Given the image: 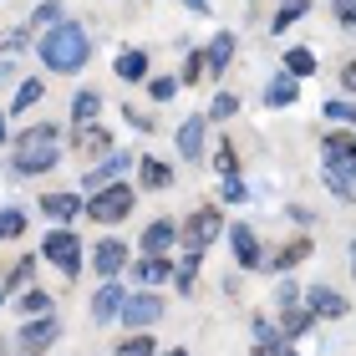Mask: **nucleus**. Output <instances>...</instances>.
<instances>
[{"label": "nucleus", "instance_id": "f3484780", "mask_svg": "<svg viewBox=\"0 0 356 356\" xmlns=\"http://www.w3.org/2000/svg\"><path fill=\"white\" fill-rule=\"evenodd\" d=\"M234 46H239V41H234V31H214V41L204 46V67H209V76H214V82H219L224 72H229Z\"/></svg>", "mask_w": 356, "mask_h": 356}, {"label": "nucleus", "instance_id": "4be33fe9", "mask_svg": "<svg viewBox=\"0 0 356 356\" xmlns=\"http://www.w3.org/2000/svg\"><path fill=\"white\" fill-rule=\"evenodd\" d=\"M51 290H41V285H31V290H21V296H15V316L21 321H36V316H56L51 311Z\"/></svg>", "mask_w": 356, "mask_h": 356}, {"label": "nucleus", "instance_id": "0eeeda50", "mask_svg": "<svg viewBox=\"0 0 356 356\" xmlns=\"http://www.w3.org/2000/svg\"><path fill=\"white\" fill-rule=\"evenodd\" d=\"M41 260H46V265H56L61 275H67V280H76V275H82V239H76L67 224H56V229L41 239Z\"/></svg>", "mask_w": 356, "mask_h": 356}, {"label": "nucleus", "instance_id": "ea45409f", "mask_svg": "<svg viewBox=\"0 0 356 356\" xmlns=\"http://www.w3.org/2000/svg\"><path fill=\"white\" fill-rule=\"evenodd\" d=\"M10 87H21V72H15V61H10V56H0V97H6Z\"/></svg>", "mask_w": 356, "mask_h": 356}, {"label": "nucleus", "instance_id": "a878e982", "mask_svg": "<svg viewBox=\"0 0 356 356\" xmlns=\"http://www.w3.org/2000/svg\"><path fill=\"white\" fill-rule=\"evenodd\" d=\"M199 265H204V254H188V250H184V260H173V285H178V296H193V285H199Z\"/></svg>", "mask_w": 356, "mask_h": 356}, {"label": "nucleus", "instance_id": "a18cd8bd", "mask_svg": "<svg viewBox=\"0 0 356 356\" xmlns=\"http://www.w3.org/2000/svg\"><path fill=\"white\" fill-rule=\"evenodd\" d=\"M336 82H341V92H356V61H346V67L336 72Z\"/></svg>", "mask_w": 356, "mask_h": 356}, {"label": "nucleus", "instance_id": "de8ad7c7", "mask_svg": "<svg viewBox=\"0 0 356 356\" xmlns=\"http://www.w3.org/2000/svg\"><path fill=\"white\" fill-rule=\"evenodd\" d=\"M6 118H10V112H0V143H6V138H10V127H6Z\"/></svg>", "mask_w": 356, "mask_h": 356}, {"label": "nucleus", "instance_id": "20e7f679", "mask_svg": "<svg viewBox=\"0 0 356 356\" xmlns=\"http://www.w3.org/2000/svg\"><path fill=\"white\" fill-rule=\"evenodd\" d=\"M219 234H224V209L219 204H199V209H188V214L178 219V245L188 254H204Z\"/></svg>", "mask_w": 356, "mask_h": 356}, {"label": "nucleus", "instance_id": "6ab92c4d", "mask_svg": "<svg viewBox=\"0 0 356 356\" xmlns=\"http://www.w3.org/2000/svg\"><path fill=\"white\" fill-rule=\"evenodd\" d=\"M260 102L265 107H290V102H300V82L290 72H275L270 82H265V92H260Z\"/></svg>", "mask_w": 356, "mask_h": 356}, {"label": "nucleus", "instance_id": "a19ab883", "mask_svg": "<svg viewBox=\"0 0 356 356\" xmlns=\"http://www.w3.org/2000/svg\"><path fill=\"white\" fill-rule=\"evenodd\" d=\"M122 118H127V127H138V133H153V118H148V112H138V102H127Z\"/></svg>", "mask_w": 356, "mask_h": 356}, {"label": "nucleus", "instance_id": "f03ea898", "mask_svg": "<svg viewBox=\"0 0 356 356\" xmlns=\"http://www.w3.org/2000/svg\"><path fill=\"white\" fill-rule=\"evenodd\" d=\"M56 158H61L56 122H36L26 133H15V143H10V173H21V178H41L46 168H56Z\"/></svg>", "mask_w": 356, "mask_h": 356}, {"label": "nucleus", "instance_id": "bb28decb", "mask_svg": "<svg viewBox=\"0 0 356 356\" xmlns=\"http://www.w3.org/2000/svg\"><path fill=\"white\" fill-rule=\"evenodd\" d=\"M76 148H82L87 158H92V153H102V158H107V153H112V133H107L102 122H92V127H76Z\"/></svg>", "mask_w": 356, "mask_h": 356}, {"label": "nucleus", "instance_id": "5701e85b", "mask_svg": "<svg viewBox=\"0 0 356 356\" xmlns=\"http://www.w3.org/2000/svg\"><path fill=\"white\" fill-rule=\"evenodd\" d=\"M138 184L163 193V188H173V168L163 163V158H138Z\"/></svg>", "mask_w": 356, "mask_h": 356}, {"label": "nucleus", "instance_id": "c85d7f7f", "mask_svg": "<svg viewBox=\"0 0 356 356\" xmlns=\"http://www.w3.org/2000/svg\"><path fill=\"white\" fill-rule=\"evenodd\" d=\"M305 15H311V0H285V6L275 10V21H270V31H275V36H280V31H290L296 21H305Z\"/></svg>", "mask_w": 356, "mask_h": 356}, {"label": "nucleus", "instance_id": "2f4dec72", "mask_svg": "<svg viewBox=\"0 0 356 356\" xmlns=\"http://www.w3.org/2000/svg\"><path fill=\"white\" fill-rule=\"evenodd\" d=\"M112 356H158V341H153L148 331H133L127 341H118V351H112Z\"/></svg>", "mask_w": 356, "mask_h": 356}, {"label": "nucleus", "instance_id": "f8f14e48", "mask_svg": "<svg viewBox=\"0 0 356 356\" xmlns=\"http://www.w3.org/2000/svg\"><path fill=\"white\" fill-rule=\"evenodd\" d=\"M138 250L143 254H158V260H168V250H178V219H153L148 229H143V239H138Z\"/></svg>", "mask_w": 356, "mask_h": 356}, {"label": "nucleus", "instance_id": "473e14b6", "mask_svg": "<svg viewBox=\"0 0 356 356\" xmlns=\"http://www.w3.org/2000/svg\"><path fill=\"white\" fill-rule=\"evenodd\" d=\"M234 112H239V97H234V92H214V102H209L204 118H209V122H229Z\"/></svg>", "mask_w": 356, "mask_h": 356}, {"label": "nucleus", "instance_id": "f704fd0d", "mask_svg": "<svg viewBox=\"0 0 356 356\" xmlns=\"http://www.w3.org/2000/svg\"><path fill=\"white\" fill-rule=\"evenodd\" d=\"M321 112H326V122H356V102L351 97H326Z\"/></svg>", "mask_w": 356, "mask_h": 356}, {"label": "nucleus", "instance_id": "49530a36", "mask_svg": "<svg viewBox=\"0 0 356 356\" xmlns=\"http://www.w3.org/2000/svg\"><path fill=\"white\" fill-rule=\"evenodd\" d=\"M178 6H184V10H193V15H204V10H209V0H178Z\"/></svg>", "mask_w": 356, "mask_h": 356}, {"label": "nucleus", "instance_id": "dca6fc26", "mask_svg": "<svg viewBox=\"0 0 356 356\" xmlns=\"http://www.w3.org/2000/svg\"><path fill=\"white\" fill-rule=\"evenodd\" d=\"M122 300H127V290H122L118 280H102V285H97V296H92V305H87V311H92V321H97V326H107L112 316H122Z\"/></svg>", "mask_w": 356, "mask_h": 356}, {"label": "nucleus", "instance_id": "c756f323", "mask_svg": "<svg viewBox=\"0 0 356 356\" xmlns=\"http://www.w3.org/2000/svg\"><path fill=\"white\" fill-rule=\"evenodd\" d=\"M311 326H316V316L305 311V305H285V326H280V336H285V341H296V336H305Z\"/></svg>", "mask_w": 356, "mask_h": 356}, {"label": "nucleus", "instance_id": "58836bf2", "mask_svg": "<svg viewBox=\"0 0 356 356\" xmlns=\"http://www.w3.org/2000/svg\"><path fill=\"white\" fill-rule=\"evenodd\" d=\"M219 199H224V204H245V199H250L245 178H224V184H219Z\"/></svg>", "mask_w": 356, "mask_h": 356}, {"label": "nucleus", "instance_id": "9d476101", "mask_svg": "<svg viewBox=\"0 0 356 356\" xmlns=\"http://www.w3.org/2000/svg\"><path fill=\"white\" fill-rule=\"evenodd\" d=\"M127 168H133V153H118V148H112L107 158H97V163L82 173V188H87V193H102L107 184H122Z\"/></svg>", "mask_w": 356, "mask_h": 356}, {"label": "nucleus", "instance_id": "e433bc0d", "mask_svg": "<svg viewBox=\"0 0 356 356\" xmlns=\"http://www.w3.org/2000/svg\"><path fill=\"white\" fill-rule=\"evenodd\" d=\"M26 234V209H0V239H21Z\"/></svg>", "mask_w": 356, "mask_h": 356}, {"label": "nucleus", "instance_id": "ddd939ff", "mask_svg": "<svg viewBox=\"0 0 356 356\" xmlns=\"http://www.w3.org/2000/svg\"><path fill=\"white\" fill-rule=\"evenodd\" d=\"M346 296H341V290H331V285H311V290H305V311H311L316 321H341L346 316Z\"/></svg>", "mask_w": 356, "mask_h": 356}, {"label": "nucleus", "instance_id": "1a4fd4ad", "mask_svg": "<svg viewBox=\"0 0 356 356\" xmlns=\"http://www.w3.org/2000/svg\"><path fill=\"white\" fill-rule=\"evenodd\" d=\"M173 148H178L184 163H199V158H204V148H209V118H204V112H193V118H184L173 127Z\"/></svg>", "mask_w": 356, "mask_h": 356}, {"label": "nucleus", "instance_id": "a211bd4d", "mask_svg": "<svg viewBox=\"0 0 356 356\" xmlns=\"http://www.w3.org/2000/svg\"><path fill=\"white\" fill-rule=\"evenodd\" d=\"M311 250H316V245H311L305 234H300V239H285V245H280V254H265V270L285 275V270H296L300 260H311Z\"/></svg>", "mask_w": 356, "mask_h": 356}, {"label": "nucleus", "instance_id": "2eb2a0df", "mask_svg": "<svg viewBox=\"0 0 356 356\" xmlns=\"http://www.w3.org/2000/svg\"><path fill=\"white\" fill-rule=\"evenodd\" d=\"M82 193H72V188H56V193H41V214L51 219V224H72L76 214H82Z\"/></svg>", "mask_w": 356, "mask_h": 356}, {"label": "nucleus", "instance_id": "3c124183", "mask_svg": "<svg viewBox=\"0 0 356 356\" xmlns=\"http://www.w3.org/2000/svg\"><path fill=\"white\" fill-rule=\"evenodd\" d=\"M163 356H188V351H184V346H178V351H163Z\"/></svg>", "mask_w": 356, "mask_h": 356}, {"label": "nucleus", "instance_id": "4468645a", "mask_svg": "<svg viewBox=\"0 0 356 356\" xmlns=\"http://www.w3.org/2000/svg\"><path fill=\"white\" fill-rule=\"evenodd\" d=\"M229 245H234L239 270H265V250H260V239H254L250 224H229Z\"/></svg>", "mask_w": 356, "mask_h": 356}, {"label": "nucleus", "instance_id": "79ce46f5", "mask_svg": "<svg viewBox=\"0 0 356 356\" xmlns=\"http://www.w3.org/2000/svg\"><path fill=\"white\" fill-rule=\"evenodd\" d=\"M275 305H280V311H285V305H300V285H296V280H280V290H275Z\"/></svg>", "mask_w": 356, "mask_h": 356}, {"label": "nucleus", "instance_id": "7ed1b4c3", "mask_svg": "<svg viewBox=\"0 0 356 356\" xmlns=\"http://www.w3.org/2000/svg\"><path fill=\"white\" fill-rule=\"evenodd\" d=\"M321 178L336 199H356V138H341V133L321 138Z\"/></svg>", "mask_w": 356, "mask_h": 356}, {"label": "nucleus", "instance_id": "412c9836", "mask_svg": "<svg viewBox=\"0 0 356 356\" xmlns=\"http://www.w3.org/2000/svg\"><path fill=\"white\" fill-rule=\"evenodd\" d=\"M97 118H102V92H97V87H76V97H72V127H92Z\"/></svg>", "mask_w": 356, "mask_h": 356}, {"label": "nucleus", "instance_id": "6e6552de", "mask_svg": "<svg viewBox=\"0 0 356 356\" xmlns=\"http://www.w3.org/2000/svg\"><path fill=\"white\" fill-rule=\"evenodd\" d=\"M163 316H168L163 296H153V290H127V300H122V326L127 331H153Z\"/></svg>", "mask_w": 356, "mask_h": 356}, {"label": "nucleus", "instance_id": "aec40b11", "mask_svg": "<svg viewBox=\"0 0 356 356\" xmlns=\"http://www.w3.org/2000/svg\"><path fill=\"white\" fill-rule=\"evenodd\" d=\"M133 280H138V290L163 285V280H173V260H158V254H138V260H133Z\"/></svg>", "mask_w": 356, "mask_h": 356}, {"label": "nucleus", "instance_id": "c03bdc74", "mask_svg": "<svg viewBox=\"0 0 356 356\" xmlns=\"http://www.w3.org/2000/svg\"><path fill=\"white\" fill-rule=\"evenodd\" d=\"M250 356H296V346H290V341H275V346H254Z\"/></svg>", "mask_w": 356, "mask_h": 356}, {"label": "nucleus", "instance_id": "f257e3e1", "mask_svg": "<svg viewBox=\"0 0 356 356\" xmlns=\"http://www.w3.org/2000/svg\"><path fill=\"white\" fill-rule=\"evenodd\" d=\"M36 56H41L46 72L76 76V72L92 61V36H87V26H82V21H61V26H51V31H41Z\"/></svg>", "mask_w": 356, "mask_h": 356}, {"label": "nucleus", "instance_id": "9b49d317", "mask_svg": "<svg viewBox=\"0 0 356 356\" xmlns=\"http://www.w3.org/2000/svg\"><path fill=\"white\" fill-rule=\"evenodd\" d=\"M127 265H133V245H122V239H97V250H92V270L102 275V280H118Z\"/></svg>", "mask_w": 356, "mask_h": 356}, {"label": "nucleus", "instance_id": "39448f33", "mask_svg": "<svg viewBox=\"0 0 356 356\" xmlns=\"http://www.w3.org/2000/svg\"><path fill=\"white\" fill-rule=\"evenodd\" d=\"M56 341H61V316H36V321H26L10 341H0V351H10V356H46Z\"/></svg>", "mask_w": 356, "mask_h": 356}, {"label": "nucleus", "instance_id": "72a5a7b5", "mask_svg": "<svg viewBox=\"0 0 356 356\" xmlns=\"http://www.w3.org/2000/svg\"><path fill=\"white\" fill-rule=\"evenodd\" d=\"M61 21H67V15H61L56 0H41L36 15H31V31H51V26H61Z\"/></svg>", "mask_w": 356, "mask_h": 356}, {"label": "nucleus", "instance_id": "423d86ee", "mask_svg": "<svg viewBox=\"0 0 356 356\" xmlns=\"http://www.w3.org/2000/svg\"><path fill=\"white\" fill-rule=\"evenodd\" d=\"M133 204H138L133 184H107L102 193H92V199H87L82 214H87L92 224H122L127 214H133Z\"/></svg>", "mask_w": 356, "mask_h": 356}, {"label": "nucleus", "instance_id": "09e8293b", "mask_svg": "<svg viewBox=\"0 0 356 356\" xmlns=\"http://www.w3.org/2000/svg\"><path fill=\"white\" fill-rule=\"evenodd\" d=\"M351 280H356V239H351Z\"/></svg>", "mask_w": 356, "mask_h": 356}, {"label": "nucleus", "instance_id": "7c9ffc66", "mask_svg": "<svg viewBox=\"0 0 356 356\" xmlns=\"http://www.w3.org/2000/svg\"><path fill=\"white\" fill-rule=\"evenodd\" d=\"M209 67H204V46H188V56H184V72H178V87H193V82H204Z\"/></svg>", "mask_w": 356, "mask_h": 356}, {"label": "nucleus", "instance_id": "c9c22d12", "mask_svg": "<svg viewBox=\"0 0 356 356\" xmlns=\"http://www.w3.org/2000/svg\"><path fill=\"white\" fill-rule=\"evenodd\" d=\"M214 168H219V178H239V158H234V143H229V138H219Z\"/></svg>", "mask_w": 356, "mask_h": 356}, {"label": "nucleus", "instance_id": "cd10ccee", "mask_svg": "<svg viewBox=\"0 0 356 356\" xmlns=\"http://www.w3.org/2000/svg\"><path fill=\"white\" fill-rule=\"evenodd\" d=\"M285 72L296 76V82L316 76V51H311V46H290V51H285Z\"/></svg>", "mask_w": 356, "mask_h": 356}, {"label": "nucleus", "instance_id": "393cba45", "mask_svg": "<svg viewBox=\"0 0 356 356\" xmlns=\"http://www.w3.org/2000/svg\"><path fill=\"white\" fill-rule=\"evenodd\" d=\"M112 72L122 76V82H148V51H138V46H127V51L112 61Z\"/></svg>", "mask_w": 356, "mask_h": 356}, {"label": "nucleus", "instance_id": "37998d69", "mask_svg": "<svg viewBox=\"0 0 356 356\" xmlns=\"http://www.w3.org/2000/svg\"><path fill=\"white\" fill-rule=\"evenodd\" d=\"M331 10H336L341 26H356V0H331Z\"/></svg>", "mask_w": 356, "mask_h": 356}, {"label": "nucleus", "instance_id": "4c0bfd02", "mask_svg": "<svg viewBox=\"0 0 356 356\" xmlns=\"http://www.w3.org/2000/svg\"><path fill=\"white\" fill-rule=\"evenodd\" d=\"M173 92H184V87H178V76H148V97H153V102H168Z\"/></svg>", "mask_w": 356, "mask_h": 356}, {"label": "nucleus", "instance_id": "8fccbe9b", "mask_svg": "<svg viewBox=\"0 0 356 356\" xmlns=\"http://www.w3.org/2000/svg\"><path fill=\"white\" fill-rule=\"evenodd\" d=\"M6 300H10V290H6V285H0V305H6Z\"/></svg>", "mask_w": 356, "mask_h": 356}, {"label": "nucleus", "instance_id": "b1692460", "mask_svg": "<svg viewBox=\"0 0 356 356\" xmlns=\"http://www.w3.org/2000/svg\"><path fill=\"white\" fill-rule=\"evenodd\" d=\"M41 97H46V82H41V76H21V87L10 92V118H21V112H31V107L41 102Z\"/></svg>", "mask_w": 356, "mask_h": 356}]
</instances>
